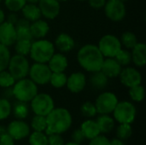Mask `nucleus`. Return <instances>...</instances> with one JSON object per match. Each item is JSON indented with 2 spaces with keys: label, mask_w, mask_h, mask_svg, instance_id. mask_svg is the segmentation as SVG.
Here are the masks:
<instances>
[{
  "label": "nucleus",
  "mask_w": 146,
  "mask_h": 145,
  "mask_svg": "<svg viewBox=\"0 0 146 145\" xmlns=\"http://www.w3.org/2000/svg\"><path fill=\"white\" fill-rule=\"evenodd\" d=\"M45 117L47 128L44 133L47 136L52 133H64L72 126V115L70 112L64 108H54Z\"/></svg>",
  "instance_id": "1"
},
{
  "label": "nucleus",
  "mask_w": 146,
  "mask_h": 145,
  "mask_svg": "<svg viewBox=\"0 0 146 145\" xmlns=\"http://www.w3.org/2000/svg\"><path fill=\"white\" fill-rule=\"evenodd\" d=\"M77 60L83 69L87 72L93 73L101 69L104 57L100 52L98 45L88 44L79 50Z\"/></svg>",
  "instance_id": "2"
},
{
  "label": "nucleus",
  "mask_w": 146,
  "mask_h": 145,
  "mask_svg": "<svg viewBox=\"0 0 146 145\" xmlns=\"http://www.w3.org/2000/svg\"><path fill=\"white\" fill-rule=\"evenodd\" d=\"M54 44L50 41L41 38L32 42L30 50V57L35 62L47 63L55 53Z\"/></svg>",
  "instance_id": "3"
},
{
  "label": "nucleus",
  "mask_w": 146,
  "mask_h": 145,
  "mask_svg": "<svg viewBox=\"0 0 146 145\" xmlns=\"http://www.w3.org/2000/svg\"><path fill=\"white\" fill-rule=\"evenodd\" d=\"M12 92L17 101L29 103L38 94V85L30 79L24 78L15 81Z\"/></svg>",
  "instance_id": "4"
},
{
  "label": "nucleus",
  "mask_w": 146,
  "mask_h": 145,
  "mask_svg": "<svg viewBox=\"0 0 146 145\" xmlns=\"http://www.w3.org/2000/svg\"><path fill=\"white\" fill-rule=\"evenodd\" d=\"M30 65L26 56L15 54L10 56L7 69L16 80L27 78L28 76Z\"/></svg>",
  "instance_id": "5"
},
{
  "label": "nucleus",
  "mask_w": 146,
  "mask_h": 145,
  "mask_svg": "<svg viewBox=\"0 0 146 145\" xmlns=\"http://www.w3.org/2000/svg\"><path fill=\"white\" fill-rule=\"evenodd\" d=\"M113 113L114 120L120 124H132L135 118L137 110L135 106L127 101L118 102Z\"/></svg>",
  "instance_id": "6"
},
{
  "label": "nucleus",
  "mask_w": 146,
  "mask_h": 145,
  "mask_svg": "<svg viewBox=\"0 0 146 145\" xmlns=\"http://www.w3.org/2000/svg\"><path fill=\"white\" fill-rule=\"evenodd\" d=\"M30 103L33 112L38 115L46 116L55 108L52 97L47 93H38Z\"/></svg>",
  "instance_id": "7"
},
{
  "label": "nucleus",
  "mask_w": 146,
  "mask_h": 145,
  "mask_svg": "<svg viewBox=\"0 0 146 145\" xmlns=\"http://www.w3.org/2000/svg\"><path fill=\"white\" fill-rule=\"evenodd\" d=\"M98 47L104 58H114L122 46L116 36L106 34L100 38Z\"/></svg>",
  "instance_id": "8"
},
{
  "label": "nucleus",
  "mask_w": 146,
  "mask_h": 145,
  "mask_svg": "<svg viewBox=\"0 0 146 145\" xmlns=\"http://www.w3.org/2000/svg\"><path fill=\"white\" fill-rule=\"evenodd\" d=\"M52 72L47 63L34 62L30 66L28 76L37 85H44L49 84Z\"/></svg>",
  "instance_id": "9"
},
{
  "label": "nucleus",
  "mask_w": 146,
  "mask_h": 145,
  "mask_svg": "<svg viewBox=\"0 0 146 145\" xmlns=\"http://www.w3.org/2000/svg\"><path fill=\"white\" fill-rule=\"evenodd\" d=\"M118 98L113 92L105 91L101 93L96 99L95 107L97 113L99 115H110L111 114L116 104L118 103Z\"/></svg>",
  "instance_id": "10"
},
{
  "label": "nucleus",
  "mask_w": 146,
  "mask_h": 145,
  "mask_svg": "<svg viewBox=\"0 0 146 145\" xmlns=\"http://www.w3.org/2000/svg\"><path fill=\"white\" fill-rule=\"evenodd\" d=\"M106 16L112 21H122L127 14L125 3L120 0H108L104 7Z\"/></svg>",
  "instance_id": "11"
},
{
  "label": "nucleus",
  "mask_w": 146,
  "mask_h": 145,
  "mask_svg": "<svg viewBox=\"0 0 146 145\" xmlns=\"http://www.w3.org/2000/svg\"><path fill=\"white\" fill-rule=\"evenodd\" d=\"M118 77L120 78L121 83L128 88L141 85L142 82V75L138 69L131 67L122 68Z\"/></svg>",
  "instance_id": "12"
},
{
  "label": "nucleus",
  "mask_w": 146,
  "mask_h": 145,
  "mask_svg": "<svg viewBox=\"0 0 146 145\" xmlns=\"http://www.w3.org/2000/svg\"><path fill=\"white\" fill-rule=\"evenodd\" d=\"M7 132L14 138V140H21L29 136L30 126L24 121L15 120L8 125Z\"/></svg>",
  "instance_id": "13"
},
{
  "label": "nucleus",
  "mask_w": 146,
  "mask_h": 145,
  "mask_svg": "<svg viewBox=\"0 0 146 145\" xmlns=\"http://www.w3.org/2000/svg\"><path fill=\"white\" fill-rule=\"evenodd\" d=\"M38 6L41 15L48 20H54L60 13V2L57 0H39Z\"/></svg>",
  "instance_id": "14"
},
{
  "label": "nucleus",
  "mask_w": 146,
  "mask_h": 145,
  "mask_svg": "<svg viewBox=\"0 0 146 145\" xmlns=\"http://www.w3.org/2000/svg\"><path fill=\"white\" fill-rule=\"evenodd\" d=\"M16 41V31L15 25L9 21H3L0 24V44L9 47Z\"/></svg>",
  "instance_id": "15"
},
{
  "label": "nucleus",
  "mask_w": 146,
  "mask_h": 145,
  "mask_svg": "<svg viewBox=\"0 0 146 145\" xmlns=\"http://www.w3.org/2000/svg\"><path fill=\"white\" fill-rule=\"evenodd\" d=\"M86 85V75L81 72H75L71 73L67 78L66 86L72 93L81 92Z\"/></svg>",
  "instance_id": "16"
},
{
  "label": "nucleus",
  "mask_w": 146,
  "mask_h": 145,
  "mask_svg": "<svg viewBox=\"0 0 146 145\" xmlns=\"http://www.w3.org/2000/svg\"><path fill=\"white\" fill-rule=\"evenodd\" d=\"M47 65L52 73H61L67 69L68 66V61L63 54L54 53L47 62Z\"/></svg>",
  "instance_id": "17"
},
{
  "label": "nucleus",
  "mask_w": 146,
  "mask_h": 145,
  "mask_svg": "<svg viewBox=\"0 0 146 145\" xmlns=\"http://www.w3.org/2000/svg\"><path fill=\"white\" fill-rule=\"evenodd\" d=\"M122 69V67L115 61V58H104L100 71L103 72L109 79L117 78Z\"/></svg>",
  "instance_id": "18"
},
{
  "label": "nucleus",
  "mask_w": 146,
  "mask_h": 145,
  "mask_svg": "<svg viewBox=\"0 0 146 145\" xmlns=\"http://www.w3.org/2000/svg\"><path fill=\"white\" fill-rule=\"evenodd\" d=\"M55 48H56L59 51L62 53L69 52L71 51L74 46H75V42L74 38L68 33L62 32L57 35V37L55 39V44H54Z\"/></svg>",
  "instance_id": "19"
},
{
  "label": "nucleus",
  "mask_w": 146,
  "mask_h": 145,
  "mask_svg": "<svg viewBox=\"0 0 146 145\" xmlns=\"http://www.w3.org/2000/svg\"><path fill=\"white\" fill-rule=\"evenodd\" d=\"M50 31L49 24L43 20H37L35 21L31 22L30 24V32L33 38L41 39L44 38V37L48 34Z\"/></svg>",
  "instance_id": "20"
},
{
  "label": "nucleus",
  "mask_w": 146,
  "mask_h": 145,
  "mask_svg": "<svg viewBox=\"0 0 146 145\" xmlns=\"http://www.w3.org/2000/svg\"><path fill=\"white\" fill-rule=\"evenodd\" d=\"M132 62L137 67H144L146 64V45L144 43H138L132 49Z\"/></svg>",
  "instance_id": "21"
},
{
  "label": "nucleus",
  "mask_w": 146,
  "mask_h": 145,
  "mask_svg": "<svg viewBox=\"0 0 146 145\" xmlns=\"http://www.w3.org/2000/svg\"><path fill=\"white\" fill-rule=\"evenodd\" d=\"M31 22L27 19H18L16 24L15 25L16 31V40L17 39H28L33 40V38L30 32Z\"/></svg>",
  "instance_id": "22"
},
{
  "label": "nucleus",
  "mask_w": 146,
  "mask_h": 145,
  "mask_svg": "<svg viewBox=\"0 0 146 145\" xmlns=\"http://www.w3.org/2000/svg\"><path fill=\"white\" fill-rule=\"evenodd\" d=\"M80 130L83 132L85 138L88 140H91L101 134L96 121L93 120H87L84 121L81 124Z\"/></svg>",
  "instance_id": "23"
},
{
  "label": "nucleus",
  "mask_w": 146,
  "mask_h": 145,
  "mask_svg": "<svg viewBox=\"0 0 146 145\" xmlns=\"http://www.w3.org/2000/svg\"><path fill=\"white\" fill-rule=\"evenodd\" d=\"M96 122L101 133H110L115 127V120L110 115H99Z\"/></svg>",
  "instance_id": "24"
},
{
  "label": "nucleus",
  "mask_w": 146,
  "mask_h": 145,
  "mask_svg": "<svg viewBox=\"0 0 146 145\" xmlns=\"http://www.w3.org/2000/svg\"><path fill=\"white\" fill-rule=\"evenodd\" d=\"M92 74L90 77L89 82L92 88L96 90L104 89L109 83V78L100 70L92 73Z\"/></svg>",
  "instance_id": "25"
},
{
  "label": "nucleus",
  "mask_w": 146,
  "mask_h": 145,
  "mask_svg": "<svg viewBox=\"0 0 146 145\" xmlns=\"http://www.w3.org/2000/svg\"><path fill=\"white\" fill-rule=\"evenodd\" d=\"M21 12H22L24 18L29 21L30 22L35 21L40 19V17L42 16L38 4H34V3H27L24 5V7L21 9Z\"/></svg>",
  "instance_id": "26"
},
{
  "label": "nucleus",
  "mask_w": 146,
  "mask_h": 145,
  "mask_svg": "<svg viewBox=\"0 0 146 145\" xmlns=\"http://www.w3.org/2000/svg\"><path fill=\"white\" fill-rule=\"evenodd\" d=\"M11 112L13 113V115L16 120H25L29 115V107L27 105V103L17 101L12 106Z\"/></svg>",
  "instance_id": "27"
},
{
  "label": "nucleus",
  "mask_w": 146,
  "mask_h": 145,
  "mask_svg": "<svg viewBox=\"0 0 146 145\" xmlns=\"http://www.w3.org/2000/svg\"><path fill=\"white\" fill-rule=\"evenodd\" d=\"M32 42L33 40H28V39H17L14 44L15 53L24 56H28L30 53Z\"/></svg>",
  "instance_id": "28"
},
{
  "label": "nucleus",
  "mask_w": 146,
  "mask_h": 145,
  "mask_svg": "<svg viewBox=\"0 0 146 145\" xmlns=\"http://www.w3.org/2000/svg\"><path fill=\"white\" fill-rule=\"evenodd\" d=\"M121 46H124L127 50H132L139 42L136 35L133 32H124L121 37Z\"/></svg>",
  "instance_id": "29"
},
{
  "label": "nucleus",
  "mask_w": 146,
  "mask_h": 145,
  "mask_svg": "<svg viewBox=\"0 0 146 145\" xmlns=\"http://www.w3.org/2000/svg\"><path fill=\"white\" fill-rule=\"evenodd\" d=\"M67 78H68V76L65 74L64 72H61V73H52L49 83L54 88H56V89L62 88V87H64L66 85Z\"/></svg>",
  "instance_id": "30"
},
{
  "label": "nucleus",
  "mask_w": 146,
  "mask_h": 145,
  "mask_svg": "<svg viewBox=\"0 0 146 145\" xmlns=\"http://www.w3.org/2000/svg\"><path fill=\"white\" fill-rule=\"evenodd\" d=\"M31 127L35 132H43L47 128V122H46V117L43 115H35L32 121H31Z\"/></svg>",
  "instance_id": "31"
},
{
  "label": "nucleus",
  "mask_w": 146,
  "mask_h": 145,
  "mask_svg": "<svg viewBox=\"0 0 146 145\" xmlns=\"http://www.w3.org/2000/svg\"><path fill=\"white\" fill-rule=\"evenodd\" d=\"M114 58L121 67H127L132 62L131 52L127 49L121 48Z\"/></svg>",
  "instance_id": "32"
},
{
  "label": "nucleus",
  "mask_w": 146,
  "mask_h": 145,
  "mask_svg": "<svg viewBox=\"0 0 146 145\" xmlns=\"http://www.w3.org/2000/svg\"><path fill=\"white\" fill-rule=\"evenodd\" d=\"M30 145H48V136L43 132H33L29 134Z\"/></svg>",
  "instance_id": "33"
},
{
  "label": "nucleus",
  "mask_w": 146,
  "mask_h": 145,
  "mask_svg": "<svg viewBox=\"0 0 146 145\" xmlns=\"http://www.w3.org/2000/svg\"><path fill=\"white\" fill-rule=\"evenodd\" d=\"M133 134V128L131 124H120L116 128L117 138L125 141L128 139Z\"/></svg>",
  "instance_id": "34"
},
{
  "label": "nucleus",
  "mask_w": 146,
  "mask_h": 145,
  "mask_svg": "<svg viewBox=\"0 0 146 145\" xmlns=\"http://www.w3.org/2000/svg\"><path fill=\"white\" fill-rule=\"evenodd\" d=\"M128 94L130 98L133 102H137V103L142 102L145 98V88L141 85L133 86L129 88Z\"/></svg>",
  "instance_id": "35"
},
{
  "label": "nucleus",
  "mask_w": 146,
  "mask_h": 145,
  "mask_svg": "<svg viewBox=\"0 0 146 145\" xmlns=\"http://www.w3.org/2000/svg\"><path fill=\"white\" fill-rule=\"evenodd\" d=\"M15 83V79L10 74V73L4 69L0 71V87L2 88H10Z\"/></svg>",
  "instance_id": "36"
},
{
  "label": "nucleus",
  "mask_w": 146,
  "mask_h": 145,
  "mask_svg": "<svg viewBox=\"0 0 146 145\" xmlns=\"http://www.w3.org/2000/svg\"><path fill=\"white\" fill-rule=\"evenodd\" d=\"M10 56L11 55L9 47L0 44V71L7 69Z\"/></svg>",
  "instance_id": "37"
},
{
  "label": "nucleus",
  "mask_w": 146,
  "mask_h": 145,
  "mask_svg": "<svg viewBox=\"0 0 146 145\" xmlns=\"http://www.w3.org/2000/svg\"><path fill=\"white\" fill-rule=\"evenodd\" d=\"M80 112L84 117H86L89 119L96 116V115L98 114L95 104L92 102L84 103L80 107Z\"/></svg>",
  "instance_id": "38"
},
{
  "label": "nucleus",
  "mask_w": 146,
  "mask_h": 145,
  "mask_svg": "<svg viewBox=\"0 0 146 145\" xmlns=\"http://www.w3.org/2000/svg\"><path fill=\"white\" fill-rule=\"evenodd\" d=\"M12 106L9 101L4 97L0 98V121L7 119L11 114Z\"/></svg>",
  "instance_id": "39"
},
{
  "label": "nucleus",
  "mask_w": 146,
  "mask_h": 145,
  "mask_svg": "<svg viewBox=\"0 0 146 145\" xmlns=\"http://www.w3.org/2000/svg\"><path fill=\"white\" fill-rule=\"evenodd\" d=\"M26 3V0H4L6 8L11 12H18L21 10Z\"/></svg>",
  "instance_id": "40"
},
{
  "label": "nucleus",
  "mask_w": 146,
  "mask_h": 145,
  "mask_svg": "<svg viewBox=\"0 0 146 145\" xmlns=\"http://www.w3.org/2000/svg\"><path fill=\"white\" fill-rule=\"evenodd\" d=\"M65 142L61 134L52 133L48 136V145H64Z\"/></svg>",
  "instance_id": "41"
},
{
  "label": "nucleus",
  "mask_w": 146,
  "mask_h": 145,
  "mask_svg": "<svg viewBox=\"0 0 146 145\" xmlns=\"http://www.w3.org/2000/svg\"><path fill=\"white\" fill-rule=\"evenodd\" d=\"M71 139H72V142L76 143V144H81L86 138H85V136H84L83 132H81V130L80 128V129L74 130L72 132V134H71Z\"/></svg>",
  "instance_id": "42"
},
{
  "label": "nucleus",
  "mask_w": 146,
  "mask_h": 145,
  "mask_svg": "<svg viewBox=\"0 0 146 145\" xmlns=\"http://www.w3.org/2000/svg\"><path fill=\"white\" fill-rule=\"evenodd\" d=\"M89 145H110V140L104 135H98V137L90 140Z\"/></svg>",
  "instance_id": "43"
},
{
  "label": "nucleus",
  "mask_w": 146,
  "mask_h": 145,
  "mask_svg": "<svg viewBox=\"0 0 146 145\" xmlns=\"http://www.w3.org/2000/svg\"><path fill=\"white\" fill-rule=\"evenodd\" d=\"M0 145H15V140L8 132H6L0 137Z\"/></svg>",
  "instance_id": "44"
},
{
  "label": "nucleus",
  "mask_w": 146,
  "mask_h": 145,
  "mask_svg": "<svg viewBox=\"0 0 146 145\" xmlns=\"http://www.w3.org/2000/svg\"><path fill=\"white\" fill-rule=\"evenodd\" d=\"M89 5L95 9H100L104 7L106 0H87Z\"/></svg>",
  "instance_id": "45"
},
{
  "label": "nucleus",
  "mask_w": 146,
  "mask_h": 145,
  "mask_svg": "<svg viewBox=\"0 0 146 145\" xmlns=\"http://www.w3.org/2000/svg\"><path fill=\"white\" fill-rule=\"evenodd\" d=\"M14 13H15V12H12V14H10V15H9L7 21H9V23H11V24H13V25H15L16 22H17V21H18V17H17V15H16L15 14H14Z\"/></svg>",
  "instance_id": "46"
},
{
  "label": "nucleus",
  "mask_w": 146,
  "mask_h": 145,
  "mask_svg": "<svg viewBox=\"0 0 146 145\" xmlns=\"http://www.w3.org/2000/svg\"><path fill=\"white\" fill-rule=\"evenodd\" d=\"M110 145H125L124 142L119 138H113L112 140H110Z\"/></svg>",
  "instance_id": "47"
},
{
  "label": "nucleus",
  "mask_w": 146,
  "mask_h": 145,
  "mask_svg": "<svg viewBox=\"0 0 146 145\" xmlns=\"http://www.w3.org/2000/svg\"><path fill=\"white\" fill-rule=\"evenodd\" d=\"M5 21V14L3 9H0V24H2Z\"/></svg>",
  "instance_id": "48"
},
{
  "label": "nucleus",
  "mask_w": 146,
  "mask_h": 145,
  "mask_svg": "<svg viewBox=\"0 0 146 145\" xmlns=\"http://www.w3.org/2000/svg\"><path fill=\"white\" fill-rule=\"evenodd\" d=\"M7 132V127L3 125H0V137Z\"/></svg>",
  "instance_id": "49"
},
{
  "label": "nucleus",
  "mask_w": 146,
  "mask_h": 145,
  "mask_svg": "<svg viewBox=\"0 0 146 145\" xmlns=\"http://www.w3.org/2000/svg\"><path fill=\"white\" fill-rule=\"evenodd\" d=\"M39 0H26V2L27 3H34V4H38Z\"/></svg>",
  "instance_id": "50"
},
{
  "label": "nucleus",
  "mask_w": 146,
  "mask_h": 145,
  "mask_svg": "<svg viewBox=\"0 0 146 145\" xmlns=\"http://www.w3.org/2000/svg\"><path fill=\"white\" fill-rule=\"evenodd\" d=\"M64 145H80L79 144H76V143H74V142H68V143H67V144H65Z\"/></svg>",
  "instance_id": "51"
},
{
  "label": "nucleus",
  "mask_w": 146,
  "mask_h": 145,
  "mask_svg": "<svg viewBox=\"0 0 146 145\" xmlns=\"http://www.w3.org/2000/svg\"><path fill=\"white\" fill-rule=\"evenodd\" d=\"M58 2H66V1H68V0H57Z\"/></svg>",
  "instance_id": "52"
},
{
  "label": "nucleus",
  "mask_w": 146,
  "mask_h": 145,
  "mask_svg": "<svg viewBox=\"0 0 146 145\" xmlns=\"http://www.w3.org/2000/svg\"><path fill=\"white\" fill-rule=\"evenodd\" d=\"M120 1H121V2H123V3H125V2H127V0H120Z\"/></svg>",
  "instance_id": "53"
},
{
  "label": "nucleus",
  "mask_w": 146,
  "mask_h": 145,
  "mask_svg": "<svg viewBox=\"0 0 146 145\" xmlns=\"http://www.w3.org/2000/svg\"><path fill=\"white\" fill-rule=\"evenodd\" d=\"M77 1H86V0H77Z\"/></svg>",
  "instance_id": "54"
},
{
  "label": "nucleus",
  "mask_w": 146,
  "mask_h": 145,
  "mask_svg": "<svg viewBox=\"0 0 146 145\" xmlns=\"http://www.w3.org/2000/svg\"><path fill=\"white\" fill-rule=\"evenodd\" d=\"M1 1H2V0H0V3H1Z\"/></svg>",
  "instance_id": "55"
}]
</instances>
